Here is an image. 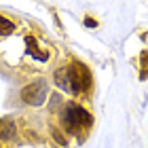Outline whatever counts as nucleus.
Wrapping results in <instances>:
<instances>
[{
    "mask_svg": "<svg viewBox=\"0 0 148 148\" xmlns=\"http://www.w3.org/2000/svg\"><path fill=\"white\" fill-rule=\"evenodd\" d=\"M62 121H64L66 131L72 133V131H78V129H85V127H89V125H91V114L87 112L85 108H80L78 104L70 102V104L64 106Z\"/></svg>",
    "mask_w": 148,
    "mask_h": 148,
    "instance_id": "nucleus-1",
    "label": "nucleus"
},
{
    "mask_svg": "<svg viewBox=\"0 0 148 148\" xmlns=\"http://www.w3.org/2000/svg\"><path fill=\"white\" fill-rule=\"evenodd\" d=\"M68 74H70V91L72 93H83L91 87V72L87 66L76 62V64L68 66Z\"/></svg>",
    "mask_w": 148,
    "mask_h": 148,
    "instance_id": "nucleus-2",
    "label": "nucleus"
},
{
    "mask_svg": "<svg viewBox=\"0 0 148 148\" xmlns=\"http://www.w3.org/2000/svg\"><path fill=\"white\" fill-rule=\"evenodd\" d=\"M47 95H49V87H47L45 80H36V83L23 87L21 91V99L30 106H42Z\"/></svg>",
    "mask_w": 148,
    "mask_h": 148,
    "instance_id": "nucleus-3",
    "label": "nucleus"
},
{
    "mask_svg": "<svg viewBox=\"0 0 148 148\" xmlns=\"http://www.w3.org/2000/svg\"><path fill=\"white\" fill-rule=\"evenodd\" d=\"M17 136V125L13 119H0V140H13Z\"/></svg>",
    "mask_w": 148,
    "mask_h": 148,
    "instance_id": "nucleus-4",
    "label": "nucleus"
},
{
    "mask_svg": "<svg viewBox=\"0 0 148 148\" xmlns=\"http://www.w3.org/2000/svg\"><path fill=\"white\" fill-rule=\"evenodd\" d=\"M25 47H28V53L32 57H36V59H40V62H47L49 59V53L47 51H40V47H38V42L32 36H28L25 38Z\"/></svg>",
    "mask_w": 148,
    "mask_h": 148,
    "instance_id": "nucleus-5",
    "label": "nucleus"
},
{
    "mask_svg": "<svg viewBox=\"0 0 148 148\" xmlns=\"http://www.w3.org/2000/svg\"><path fill=\"white\" fill-rule=\"evenodd\" d=\"M55 83H57L59 89L70 91V74H68V68H62V70L55 72Z\"/></svg>",
    "mask_w": 148,
    "mask_h": 148,
    "instance_id": "nucleus-6",
    "label": "nucleus"
},
{
    "mask_svg": "<svg viewBox=\"0 0 148 148\" xmlns=\"http://www.w3.org/2000/svg\"><path fill=\"white\" fill-rule=\"evenodd\" d=\"M11 32H15V23L11 21V19H6L4 15H0V34H11Z\"/></svg>",
    "mask_w": 148,
    "mask_h": 148,
    "instance_id": "nucleus-7",
    "label": "nucleus"
},
{
    "mask_svg": "<svg viewBox=\"0 0 148 148\" xmlns=\"http://www.w3.org/2000/svg\"><path fill=\"white\" fill-rule=\"evenodd\" d=\"M140 59H142V74H140V78L146 80L148 78V51H142Z\"/></svg>",
    "mask_w": 148,
    "mask_h": 148,
    "instance_id": "nucleus-8",
    "label": "nucleus"
},
{
    "mask_svg": "<svg viewBox=\"0 0 148 148\" xmlns=\"http://www.w3.org/2000/svg\"><path fill=\"white\" fill-rule=\"evenodd\" d=\"M51 136H53V140H55L59 146H68V140L62 136V131H59V129H55V127H53V129H51Z\"/></svg>",
    "mask_w": 148,
    "mask_h": 148,
    "instance_id": "nucleus-9",
    "label": "nucleus"
},
{
    "mask_svg": "<svg viewBox=\"0 0 148 148\" xmlns=\"http://www.w3.org/2000/svg\"><path fill=\"white\" fill-rule=\"evenodd\" d=\"M59 99H62L59 95H53V97H51V108H57V106H59Z\"/></svg>",
    "mask_w": 148,
    "mask_h": 148,
    "instance_id": "nucleus-10",
    "label": "nucleus"
},
{
    "mask_svg": "<svg viewBox=\"0 0 148 148\" xmlns=\"http://www.w3.org/2000/svg\"><path fill=\"white\" fill-rule=\"evenodd\" d=\"M85 23H87V25H89V28H95V25H97V23H95V19H89V17H87V19H85Z\"/></svg>",
    "mask_w": 148,
    "mask_h": 148,
    "instance_id": "nucleus-11",
    "label": "nucleus"
}]
</instances>
